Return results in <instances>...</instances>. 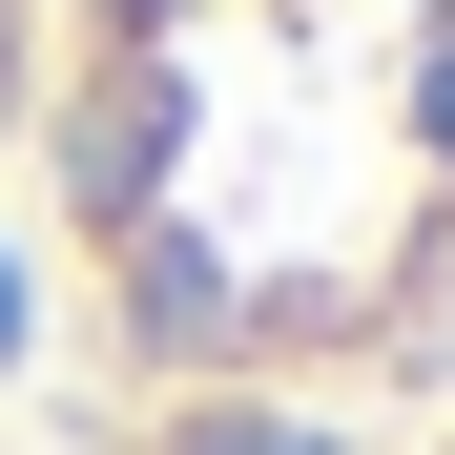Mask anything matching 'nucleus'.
<instances>
[{"label":"nucleus","mask_w":455,"mask_h":455,"mask_svg":"<svg viewBox=\"0 0 455 455\" xmlns=\"http://www.w3.org/2000/svg\"><path fill=\"white\" fill-rule=\"evenodd\" d=\"M435 455H455V435H435Z\"/></svg>","instance_id":"obj_4"},{"label":"nucleus","mask_w":455,"mask_h":455,"mask_svg":"<svg viewBox=\"0 0 455 455\" xmlns=\"http://www.w3.org/2000/svg\"><path fill=\"white\" fill-rule=\"evenodd\" d=\"M21 42H42V0H0V104H21Z\"/></svg>","instance_id":"obj_2"},{"label":"nucleus","mask_w":455,"mask_h":455,"mask_svg":"<svg viewBox=\"0 0 455 455\" xmlns=\"http://www.w3.org/2000/svg\"><path fill=\"white\" fill-rule=\"evenodd\" d=\"M0 455H21V435H0Z\"/></svg>","instance_id":"obj_3"},{"label":"nucleus","mask_w":455,"mask_h":455,"mask_svg":"<svg viewBox=\"0 0 455 455\" xmlns=\"http://www.w3.org/2000/svg\"><path fill=\"white\" fill-rule=\"evenodd\" d=\"M62 207L145 372H352L455 311V0H84Z\"/></svg>","instance_id":"obj_1"}]
</instances>
